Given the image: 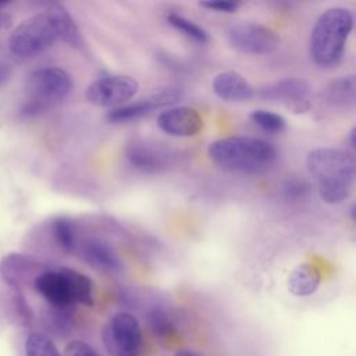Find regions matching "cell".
Wrapping results in <instances>:
<instances>
[{
	"label": "cell",
	"instance_id": "14",
	"mask_svg": "<svg viewBox=\"0 0 356 356\" xmlns=\"http://www.w3.org/2000/svg\"><path fill=\"white\" fill-rule=\"evenodd\" d=\"M79 254L90 267L104 273H114L122 267L117 252L108 243L99 239L85 241L79 246Z\"/></svg>",
	"mask_w": 356,
	"mask_h": 356
},
{
	"label": "cell",
	"instance_id": "4",
	"mask_svg": "<svg viewBox=\"0 0 356 356\" xmlns=\"http://www.w3.org/2000/svg\"><path fill=\"white\" fill-rule=\"evenodd\" d=\"M72 79L67 71L44 67L32 71L25 81L26 103L22 113L35 115L58 104L72 90Z\"/></svg>",
	"mask_w": 356,
	"mask_h": 356
},
{
	"label": "cell",
	"instance_id": "3",
	"mask_svg": "<svg viewBox=\"0 0 356 356\" xmlns=\"http://www.w3.org/2000/svg\"><path fill=\"white\" fill-rule=\"evenodd\" d=\"M353 28V15L348 8L332 7L316 21L310 35V56L323 68L338 64Z\"/></svg>",
	"mask_w": 356,
	"mask_h": 356
},
{
	"label": "cell",
	"instance_id": "1",
	"mask_svg": "<svg viewBox=\"0 0 356 356\" xmlns=\"http://www.w3.org/2000/svg\"><path fill=\"white\" fill-rule=\"evenodd\" d=\"M309 172L316 178L318 195L327 204L345 200L356 181V156L341 149L318 147L306 157Z\"/></svg>",
	"mask_w": 356,
	"mask_h": 356
},
{
	"label": "cell",
	"instance_id": "2",
	"mask_svg": "<svg viewBox=\"0 0 356 356\" xmlns=\"http://www.w3.org/2000/svg\"><path fill=\"white\" fill-rule=\"evenodd\" d=\"M209 157L221 170L239 174L267 171L277 160L275 147L260 138L227 136L209 146Z\"/></svg>",
	"mask_w": 356,
	"mask_h": 356
},
{
	"label": "cell",
	"instance_id": "25",
	"mask_svg": "<svg viewBox=\"0 0 356 356\" xmlns=\"http://www.w3.org/2000/svg\"><path fill=\"white\" fill-rule=\"evenodd\" d=\"M309 184L303 179H298V178H291V179H286L281 188L282 191V196L286 199V200H291V202H299V200H303L307 193H309Z\"/></svg>",
	"mask_w": 356,
	"mask_h": 356
},
{
	"label": "cell",
	"instance_id": "11",
	"mask_svg": "<svg viewBox=\"0 0 356 356\" xmlns=\"http://www.w3.org/2000/svg\"><path fill=\"white\" fill-rule=\"evenodd\" d=\"M157 127L171 136L188 138L203 129V118L197 110L188 106L168 108L159 114Z\"/></svg>",
	"mask_w": 356,
	"mask_h": 356
},
{
	"label": "cell",
	"instance_id": "7",
	"mask_svg": "<svg viewBox=\"0 0 356 356\" xmlns=\"http://www.w3.org/2000/svg\"><path fill=\"white\" fill-rule=\"evenodd\" d=\"M138 89L136 79L129 75H106L90 82L85 97L93 106L120 107L131 100Z\"/></svg>",
	"mask_w": 356,
	"mask_h": 356
},
{
	"label": "cell",
	"instance_id": "5",
	"mask_svg": "<svg viewBox=\"0 0 356 356\" xmlns=\"http://www.w3.org/2000/svg\"><path fill=\"white\" fill-rule=\"evenodd\" d=\"M57 38L56 28L44 11L17 25L8 38V47L15 56L31 57L49 49Z\"/></svg>",
	"mask_w": 356,
	"mask_h": 356
},
{
	"label": "cell",
	"instance_id": "30",
	"mask_svg": "<svg viewBox=\"0 0 356 356\" xmlns=\"http://www.w3.org/2000/svg\"><path fill=\"white\" fill-rule=\"evenodd\" d=\"M175 356H200V355L193 350H189V349H181L175 353Z\"/></svg>",
	"mask_w": 356,
	"mask_h": 356
},
{
	"label": "cell",
	"instance_id": "18",
	"mask_svg": "<svg viewBox=\"0 0 356 356\" xmlns=\"http://www.w3.org/2000/svg\"><path fill=\"white\" fill-rule=\"evenodd\" d=\"M321 282L320 270L310 263L299 264L288 277V291L298 298L313 295Z\"/></svg>",
	"mask_w": 356,
	"mask_h": 356
},
{
	"label": "cell",
	"instance_id": "33",
	"mask_svg": "<svg viewBox=\"0 0 356 356\" xmlns=\"http://www.w3.org/2000/svg\"><path fill=\"white\" fill-rule=\"evenodd\" d=\"M1 22H3V15H1V11H0V28H1Z\"/></svg>",
	"mask_w": 356,
	"mask_h": 356
},
{
	"label": "cell",
	"instance_id": "19",
	"mask_svg": "<svg viewBox=\"0 0 356 356\" xmlns=\"http://www.w3.org/2000/svg\"><path fill=\"white\" fill-rule=\"evenodd\" d=\"M324 99L332 106H350L356 103V75L339 76L331 81L325 90Z\"/></svg>",
	"mask_w": 356,
	"mask_h": 356
},
{
	"label": "cell",
	"instance_id": "20",
	"mask_svg": "<svg viewBox=\"0 0 356 356\" xmlns=\"http://www.w3.org/2000/svg\"><path fill=\"white\" fill-rule=\"evenodd\" d=\"M67 280H68V285H70V291H71V296H72V300H74V305L75 303H81V305H85V306H93L95 300H93V284H92V280L76 271V270H72V268H68V267H61Z\"/></svg>",
	"mask_w": 356,
	"mask_h": 356
},
{
	"label": "cell",
	"instance_id": "31",
	"mask_svg": "<svg viewBox=\"0 0 356 356\" xmlns=\"http://www.w3.org/2000/svg\"><path fill=\"white\" fill-rule=\"evenodd\" d=\"M349 139H350V143L356 147V128H353L350 131V135H349Z\"/></svg>",
	"mask_w": 356,
	"mask_h": 356
},
{
	"label": "cell",
	"instance_id": "29",
	"mask_svg": "<svg viewBox=\"0 0 356 356\" xmlns=\"http://www.w3.org/2000/svg\"><path fill=\"white\" fill-rule=\"evenodd\" d=\"M11 76V67L0 60V86L4 85Z\"/></svg>",
	"mask_w": 356,
	"mask_h": 356
},
{
	"label": "cell",
	"instance_id": "21",
	"mask_svg": "<svg viewBox=\"0 0 356 356\" xmlns=\"http://www.w3.org/2000/svg\"><path fill=\"white\" fill-rule=\"evenodd\" d=\"M51 232L56 243L67 253L76 250V227L75 222L68 217H57L53 220Z\"/></svg>",
	"mask_w": 356,
	"mask_h": 356
},
{
	"label": "cell",
	"instance_id": "6",
	"mask_svg": "<svg viewBox=\"0 0 356 356\" xmlns=\"http://www.w3.org/2000/svg\"><path fill=\"white\" fill-rule=\"evenodd\" d=\"M102 342L110 356H139L142 332L135 316L117 313L102 328Z\"/></svg>",
	"mask_w": 356,
	"mask_h": 356
},
{
	"label": "cell",
	"instance_id": "22",
	"mask_svg": "<svg viewBox=\"0 0 356 356\" xmlns=\"http://www.w3.org/2000/svg\"><path fill=\"white\" fill-rule=\"evenodd\" d=\"M25 356H61L56 343L42 332H31L25 339Z\"/></svg>",
	"mask_w": 356,
	"mask_h": 356
},
{
	"label": "cell",
	"instance_id": "26",
	"mask_svg": "<svg viewBox=\"0 0 356 356\" xmlns=\"http://www.w3.org/2000/svg\"><path fill=\"white\" fill-rule=\"evenodd\" d=\"M147 323H149V327L153 330V332L159 337H164L172 332V321L170 320L168 314L161 309H153L149 313Z\"/></svg>",
	"mask_w": 356,
	"mask_h": 356
},
{
	"label": "cell",
	"instance_id": "27",
	"mask_svg": "<svg viewBox=\"0 0 356 356\" xmlns=\"http://www.w3.org/2000/svg\"><path fill=\"white\" fill-rule=\"evenodd\" d=\"M65 356H100L99 352L83 341H74L65 348Z\"/></svg>",
	"mask_w": 356,
	"mask_h": 356
},
{
	"label": "cell",
	"instance_id": "24",
	"mask_svg": "<svg viewBox=\"0 0 356 356\" xmlns=\"http://www.w3.org/2000/svg\"><path fill=\"white\" fill-rule=\"evenodd\" d=\"M250 120L263 131L271 132V134H278L285 129V120L282 115L267 111V110H254L250 114Z\"/></svg>",
	"mask_w": 356,
	"mask_h": 356
},
{
	"label": "cell",
	"instance_id": "23",
	"mask_svg": "<svg viewBox=\"0 0 356 356\" xmlns=\"http://www.w3.org/2000/svg\"><path fill=\"white\" fill-rule=\"evenodd\" d=\"M167 21L171 26H174L175 29H178L179 32H182L184 35L189 36L191 39H193L199 43H207L210 40V36H209L207 31H204L200 25L191 21L189 18H185L179 14H172L171 13V14L167 15Z\"/></svg>",
	"mask_w": 356,
	"mask_h": 356
},
{
	"label": "cell",
	"instance_id": "13",
	"mask_svg": "<svg viewBox=\"0 0 356 356\" xmlns=\"http://www.w3.org/2000/svg\"><path fill=\"white\" fill-rule=\"evenodd\" d=\"M44 271L43 266L22 253H8L0 260V275L1 278L15 289L25 284L29 278L35 280Z\"/></svg>",
	"mask_w": 356,
	"mask_h": 356
},
{
	"label": "cell",
	"instance_id": "16",
	"mask_svg": "<svg viewBox=\"0 0 356 356\" xmlns=\"http://www.w3.org/2000/svg\"><path fill=\"white\" fill-rule=\"evenodd\" d=\"M125 157L134 168L147 174L161 171L167 165L168 160V156L161 149L142 142L127 146Z\"/></svg>",
	"mask_w": 356,
	"mask_h": 356
},
{
	"label": "cell",
	"instance_id": "10",
	"mask_svg": "<svg viewBox=\"0 0 356 356\" xmlns=\"http://www.w3.org/2000/svg\"><path fill=\"white\" fill-rule=\"evenodd\" d=\"M310 93V86L303 79H282L275 83L261 88L256 96L263 100H275L286 103L296 113L306 111L309 108L307 97Z\"/></svg>",
	"mask_w": 356,
	"mask_h": 356
},
{
	"label": "cell",
	"instance_id": "12",
	"mask_svg": "<svg viewBox=\"0 0 356 356\" xmlns=\"http://www.w3.org/2000/svg\"><path fill=\"white\" fill-rule=\"evenodd\" d=\"M33 286L56 309L64 310L71 305H74L68 280L63 268L44 270L35 280Z\"/></svg>",
	"mask_w": 356,
	"mask_h": 356
},
{
	"label": "cell",
	"instance_id": "15",
	"mask_svg": "<svg viewBox=\"0 0 356 356\" xmlns=\"http://www.w3.org/2000/svg\"><path fill=\"white\" fill-rule=\"evenodd\" d=\"M213 92L225 102H245L254 96L250 83L238 72L224 71L214 76Z\"/></svg>",
	"mask_w": 356,
	"mask_h": 356
},
{
	"label": "cell",
	"instance_id": "9",
	"mask_svg": "<svg viewBox=\"0 0 356 356\" xmlns=\"http://www.w3.org/2000/svg\"><path fill=\"white\" fill-rule=\"evenodd\" d=\"M179 99H181V92L175 88L157 89L146 99H142L139 102L128 103V104L113 108L106 115V120L108 122L132 121V120L140 118V117L152 113L153 110H156L159 107L177 103V102H179Z\"/></svg>",
	"mask_w": 356,
	"mask_h": 356
},
{
	"label": "cell",
	"instance_id": "8",
	"mask_svg": "<svg viewBox=\"0 0 356 356\" xmlns=\"http://www.w3.org/2000/svg\"><path fill=\"white\" fill-rule=\"evenodd\" d=\"M227 39L238 51L248 54H268L277 50L280 38L270 28L254 22H238L228 28Z\"/></svg>",
	"mask_w": 356,
	"mask_h": 356
},
{
	"label": "cell",
	"instance_id": "17",
	"mask_svg": "<svg viewBox=\"0 0 356 356\" xmlns=\"http://www.w3.org/2000/svg\"><path fill=\"white\" fill-rule=\"evenodd\" d=\"M44 11L49 14L58 38L67 42L71 47H83V39L81 36V32L74 18L70 15L67 8L61 3H47Z\"/></svg>",
	"mask_w": 356,
	"mask_h": 356
},
{
	"label": "cell",
	"instance_id": "32",
	"mask_svg": "<svg viewBox=\"0 0 356 356\" xmlns=\"http://www.w3.org/2000/svg\"><path fill=\"white\" fill-rule=\"evenodd\" d=\"M350 217H352V220L356 222V203L352 206V209H350Z\"/></svg>",
	"mask_w": 356,
	"mask_h": 356
},
{
	"label": "cell",
	"instance_id": "28",
	"mask_svg": "<svg viewBox=\"0 0 356 356\" xmlns=\"http://www.w3.org/2000/svg\"><path fill=\"white\" fill-rule=\"evenodd\" d=\"M200 6L213 11H220V13H234L238 10L239 3L232 1V0H207V1H200Z\"/></svg>",
	"mask_w": 356,
	"mask_h": 356
}]
</instances>
